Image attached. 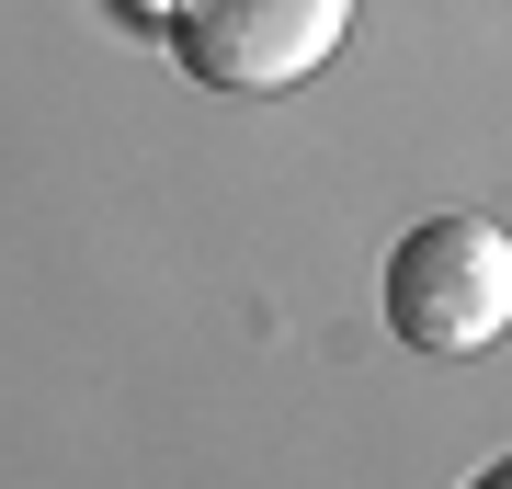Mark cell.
Instances as JSON below:
<instances>
[{
	"label": "cell",
	"instance_id": "6da1fadb",
	"mask_svg": "<svg viewBox=\"0 0 512 489\" xmlns=\"http://www.w3.org/2000/svg\"><path fill=\"white\" fill-rule=\"evenodd\" d=\"M512 319V239L490 217H421L387 251V330L410 353H490Z\"/></svg>",
	"mask_w": 512,
	"mask_h": 489
},
{
	"label": "cell",
	"instance_id": "7a4b0ae2",
	"mask_svg": "<svg viewBox=\"0 0 512 489\" xmlns=\"http://www.w3.org/2000/svg\"><path fill=\"white\" fill-rule=\"evenodd\" d=\"M353 0H171V57L205 91H296L308 69H330Z\"/></svg>",
	"mask_w": 512,
	"mask_h": 489
},
{
	"label": "cell",
	"instance_id": "3957f363",
	"mask_svg": "<svg viewBox=\"0 0 512 489\" xmlns=\"http://www.w3.org/2000/svg\"><path fill=\"white\" fill-rule=\"evenodd\" d=\"M114 12H126V23H171V0H114Z\"/></svg>",
	"mask_w": 512,
	"mask_h": 489
},
{
	"label": "cell",
	"instance_id": "277c9868",
	"mask_svg": "<svg viewBox=\"0 0 512 489\" xmlns=\"http://www.w3.org/2000/svg\"><path fill=\"white\" fill-rule=\"evenodd\" d=\"M467 489H512V467H478V478H467Z\"/></svg>",
	"mask_w": 512,
	"mask_h": 489
}]
</instances>
